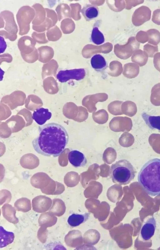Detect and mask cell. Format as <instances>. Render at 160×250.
Returning <instances> with one entry per match:
<instances>
[{"mask_svg": "<svg viewBox=\"0 0 160 250\" xmlns=\"http://www.w3.org/2000/svg\"><path fill=\"white\" fill-rule=\"evenodd\" d=\"M152 21L155 24L160 25V9H157L153 12Z\"/></svg>", "mask_w": 160, "mask_h": 250, "instance_id": "b9f144b4", "label": "cell"}, {"mask_svg": "<svg viewBox=\"0 0 160 250\" xmlns=\"http://www.w3.org/2000/svg\"><path fill=\"white\" fill-rule=\"evenodd\" d=\"M139 72V67L137 64L130 63L126 65L123 75L128 79H132L136 77Z\"/></svg>", "mask_w": 160, "mask_h": 250, "instance_id": "4316f807", "label": "cell"}, {"mask_svg": "<svg viewBox=\"0 0 160 250\" xmlns=\"http://www.w3.org/2000/svg\"><path fill=\"white\" fill-rule=\"evenodd\" d=\"M86 74L84 69L61 70L58 72L56 78L60 82L64 83L70 79L81 80L84 78Z\"/></svg>", "mask_w": 160, "mask_h": 250, "instance_id": "5b68a950", "label": "cell"}, {"mask_svg": "<svg viewBox=\"0 0 160 250\" xmlns=\"http://www.w3.org/2000/svg\"><path fill=\"white\" fill-rule=\"evenodd\" d=\"M24 60L27 61H34L38 58L39 54L38 49L35 48L33 51L27 54H21Z\"/></svg>", "mask_w": 160, "mask_h": 250, "instance_id": "f35d334b", "label": "cell"}, {"mask_svg": "<svg viewBox=\"0 0 160 250\" xmlns=\"http://www.w3.org/2000/svg\"><path fill=\"white\" fill-rule=\"evenodd\" d=\"M91 64L92 67L96 70H100L105 68L107 66V62L103 57L100 54L94 55L91 59Z\"/></svg>", "mask_w": 160, "mask_h": 250, "instance_id": "603a6c76", "label": "cell"}, {"mask_svg": "<svg viewBox=\"0 0 160 250\" xmlns=\"http://www.w3.org/2000/svg\"><path fill=\"white\" fill-rule=\"evenodd\" d=\"M5 22L4 28L9 33L17 35L18 29L12 13L8 10L2 11L0 13Z\"/></svg>", "mask_w": 160, "mask_h": 250, "instance_id": "30bf717a", "label": "cell"}, {"mask_svg": "<svg viewBox=\"0 0 160 250\" xmlns=\"http://www.w3.org/2000/svg\"><path fill=\"white\" fill-rule=\"evenodd\" d=\"M48 230L47 227L41 226L37 233V237L39 241L42 243L46 242L48 237Z\"/></svg>", "mask_w": 160, "mask_h": 250, "instance_id": "d590c367", "label": "cell"}, {"mask_svg": "<svg viewBox=\"0 0 160 250\" xmlns=\"http://www.w3.org/2000/svg\"><path fill=\"white\" fill-rule=\"evenodd\" d=\"M156 225V220L153 216L150 217L144 223L140 231L141 237L144 241H148L153 236Z\"/></svg>", "mask_w": 160, "mask_h": 250, "instance_id": "9c48e42d", "label": "cell"}, {"mask_svg": "<svg viewBox=\"0 0 160 250\" xmlns=\"http://www.w3.org/2000/svg\"><path fill=\"white\" fill-rule=\"evenodd\" d=\"M46 13V17L50 18L52 22L53 27L55 25L58 20L56 13L53 10L45 8Z\"/></svg>", "mask_w": 160, "mask_h": 250, "instance_id": "ab89813d", "label": "cell"}, {"mask_svg": "<svg viewBox=\"0 0 160 250\" xmlns=\"http://www.w3.org/2000/svg\"><path fill=\"white\" fill-rule=\"evenodd\" d=\"M39 60L42 62L48 61L52 59L54 55L52 48L48 46H42L38 48Z\"/></svg>", "mask_w": 160, "mask_h": 250, "instance_id": "7402d4cb", "label": "cell"}, {"mask_svg": "<svg viewBox=\"0 0 160 250\" xmlns=\"http://www.w3.org/2000/svg\"><path fill=\"white\" fill-rule=\"evenodd\" d=\"M142 116L146 124L150 128L160 130V116H151L143 113Z\"/></svg>", "mask_w": 160, "mask_h": 250, "instance_id": "44dd1931", "label": "cell"}, {"mask_svg": "<svg viewBox=\"0 0 160 250\" xmlns=\"http://www.w3.org/2000/svg\"><path fill=\"white\" fill-rule=\"evenodd\" d=\"M2 214L4 218L9 222L16 224L19 220L16 216V209L11 205L5 204L1 207Z\"/></svg>", "mask_w": 160, "mask_h": 250, "instance_id": "5bb4252c", "label": "cell"}, {"mask_svg": "<svg viewBox=\"0 0 160 250\" xmlns=\"http://www.w3.org/2000/svg\"><path fill=\"white\" fill-rule=\"evenodd\" d=\"M150 101L155 106H160V83L155 85L152 88Z\"/></svg>", "mask_w": 160, "mask_h": 250, "instance_id": "f1b7e54d", "label": "cell"}, {"mask_svg": "<svg viewBox=\"0 0 160 250\" xmlns=\"http://www.w3.org/2000/svg\"><path fill=\"white\" fill-rule=\"evenodd\" d=\"M12 59V57L11 55L9 54L6 53L0 55L1 60L3 59H5V60H6V59H7L8 61H10Z\"/></svg>", "mask_w": 160, "mask_h": 250, "instance_id": "bcb514c9", "label": "cell"}, {"mask_svg": "<svg viewBox=\"0 0 160 250\" xmlns=\"http://www.w3.org/2000/svg\"><path fill=\"white\" fill-rule=\"evenodd\" d=\"M121 110L123 114L132 117L137 113V108L134 102L131 101H126L122 103Z\"/></svg>", "mask_w": 160, "mask_h": 250, "instance_id": "d4e9b609", "label": "cell"}, {"mask_svg": "<svg viewBox=\"0 0 160 250\" xmlns=\"http://www.w3.org/2000/svg\"><path fill=\"white\" fill-rule=\"evenodd\" d=\"M35 14L34 9L29 6H24L19 9L16 16L19 35L22 36L28 33L30 29V24L34 19Z\"/></svg>", "mask_w": 160, "mask_h": 250, "instance_id": "277c9868", "label": "cell"}, {"mask_svg": "<svg viewBox=\"0 0 160 250\" xmlns=\"http://www.w3.org/2000/svg\"><path fill=\"white\" fill-rule=\"evenodd\" d=\"M44 32L38 33L33 32L32 34V38L36 42L40 44H45L48 42Z\"/></svg>", "mask_w": 160, "mask_h": 250, "instance_id": "e575fe53", "label": "cell"}, {"mask_svg": "<svg viewBox=\"0 0 160 250\" xmlns=\"http://www.w3.org/2000/svg\"><path fill=\"white\" fill-rule=\"evenodd\" d=\"M35 11V16L32 22V25H38L43 23L46 18L45 8L39 3H36L32 6Z\"/></svg>", "mask_w": 160, "mask_h": 250, "instance_id": "9a60e30c", "label": "cell"}, {"mask_svg": "<svg viewBox=\"0 0 160 250\" xmlns=\"http://www.w3.org/2000/svg\"><path fill=\"white\" fill-rule=\"evenodd\" d=\"M136 171L129 161L122 159L111 166L110 173L113 182L121 185L129 184L134 178Z\"/></svg>", "mask_w": 160, "mask_h": 250, "instance_id": "3957f363", "label": "cell"}, {"mask_svg": "<svg viewBox=\"0 0 160 250\" xmlns=\"http://www.w3.org/2000/svg\"><path fill=\"white\" fill-rule=\"evenodd\" d=\"M108 115L107 111L104 109H102L92 113L93 120L99 124H103L108 120Z\"/></svg>", "mask_w": 160, "mask_h": 250, "instance_id": "1f68e13d", "label": "cell"}, {"mask_svg": "<svg viewBox=\"0 0 160 250\" xmlns=\"http://www.w3.org/2000/svg\"><path fill=\"white\" fill-rule=\"evenodd\" d=\"M108 96L105 93H99L87 95L84 97L82 102V105L86 107L90 113L94 112L97 110L96 104L98 102H103L107 100Z\"/></svg>", "mask_w": 160, "mask_h": 250, "instance_id": "8992f818", "label": "cell"}, {"mask_svg": "<svg viewBox=\"0 0 160 250\" xmlns=\"http://www.w3.org/2000/svg\"><path fill=\"white\" fill-rule=\"evenodd\" d=\"M153 57L154 66L156 69L160 72V52L155 54Z\"/></svg>", "mask_w": 160, "mask_h": 250, "instance_id": "ee69618b", "label": "cell"}, {"mask_svg": "<svg viewBox=\"0 0 160 250\" xmlns=\"http://www.w3.org/2000/svg\"><path fill=\"white\" fill-rule=\"evenodd\" d=\"M52 113L48 109L40 108L35 111L32 115V118L39 125H42L50 119Z\"/></svg>", "mask_w": 160, "mask_h": 250, "instance_id": "4fadbf2b", "label": "cell"}, {"mask_svg": "<svg viewBox=\"0 0 160 250\" xmlns=\"http://www.w3.org/2000/svg\"><path fill=\"white\" fill-rule=\"evenodd\" d=\"M0 35L1 36H2V37H4L5 38L8 39L12 41L16 40L17 37V35L11 34L4 30H0Z\"/></svg>", "mask_w": 160, "mask_h": 250, "instance_id": "7bdbcfd3", "label": "cell"}, {"mask_svg": "<svg viewBox=\"0 0 160 250\" xmlns=\"http://www.w3.org/2000/svg\"><path fill=\"white\" fill-rule=\"evenodd\" d=\"M90 213H85L83 214L73 213L71 215L68 219L69 225L72 227H76L85 222L89 218Z\"/></svg>", "mask_w": 160, "mask_h": 250, "instance_id": "ac0fdd59", "label": "cell"}, {"mask_svg": "<svg viewBox=\"0 0 160 250\" xmlns=\"http://www.w3.org/2000/svg\"><path fill=\"white\" fill-rule=\"evenodd\" d=\"M1 48L0 53H3L5 50L6 48V43L4 41L3 38L0 36Z\"/></svg>", "mask_w": 160, "mask_h": 250, "instance_id": "f6af8a7d", "label": "cell"}, {"mask_svg": "<svg viewBox=\"0 0 160 250\" xmlns=\"http://www.w3.org/2000/svg\"><path fill=\"white\" fill-rule=\"evenodd\" d=\"M38 131V135L32 142L37 153L45 156L57 157L63 152L69 136L62 126L50 123L39 126Z\"/></svg>", "mask_w": 160, "mask_h": 250, "instance_id": "6da1fadb", "label": "cell"}, {"mask_svg": "<svg viewBox=\"0 0 160 250\" xmlns=\"http://www.w3.org/2000/svg\"><path fill=\"white\" fill-rule=\"evenodd\" d=\"M14 207L18 211L23 212H28L31 209L30 200L26 197L18 199L14 203Z\"/></svg>", "mask_w": 160, "mask_h": 250, "instance_id": "cb8c5ba5", "label": "cell"}, {"mask_svg": "<svg viewBox=\"0 0 160 250\" xmlns=\"http://www.w3.org/2000/svg\"><path fill=\"white\" fill-rule=\"evenodd\" d=\"M12 197V194L9 191L6 190L1 191L0 198V206L4 203H9L11 201Z\"/></svg>", "mask_w": 160, "mask_h": 250, "instance_id": "74e56055", "label": "cell"}, {"mask_svg": "<svg viewBox=\"0 0 160 250\" xmlns=\"http://www.w3.org/2000/svg\"><path fill=\"white\" fill-rule=\"evenodd\" d=\"M136 38L139 43H144L148 41V36L146 32L141 30L137 33Z\"/></svg>", "mask_w": 160, "mask_h": 250, "instance_id": "60d3db41", "label": "cell"}, {"mask_svg": "<svg viewBox=\"0 0 160 250\" xmlns=\"http://www.w3.org/2000/svg\"><path fill=\"white\" fill-rule=\"evenodd\" d=\"M90 38L91 41L97 45L102 44L105 41L103 34L97 27H95L93 28Z\"/></svg>", "mask_w": 160, "mask_h": 250, "instance_id": "83f0119b", "label": "cell"}, {"mask_svg": "<svg viewBox=\"0 0 160 250\" xmlns=\"http://www.w3.org/2000/svg\"><path fill=\"white\" fill-rule=\"evenodd\" d=\"M46 35L48 40L56 41L60 38L62 33L59 27L55 25L47 30Z\"/></svg>", "mask_w": 160, "mask_h": 250, "instance_id": "f546056e", "label": "cell"}, {"mask_svg": "<svg viewBox=\"0 0 160 250\" xmlns=\"http://www.w3.org/2000/svg\"><path fill=\"white\" fill-rule=\"evenodd\" d=\"M151 11L149 8L145 6H142L137 8L133 16L132 21L136 26H140L151 18Z\"/></svg>", "mask_w": 160, "mask_h": 250, "instance_id": "ba28073f", "label": "cell"}, {"mask_svg": "<svg viewBox=\"0 0 160 250\" xmlns=\"http://www.w3.org/2000/svg\"><path fill=\"white\" fill-rule=\"evenodd\" d=\"M138 181L149 195H160V159L154 158L147 161L138 174Z\"/></svg>", "mask_w": 160, "mask_h": 250, "instance_id": "7a4b0ae2", "label": "cell"}, {"mask_svg": "<svg viewBox=\"0 0 160 250\" xmlns=\"http://www.w3.org/2000/svg\"><path fill=\"white\" fill-rule=\"evenodd\" d=\"M68 161L75 167L84 166L87 163V160L84 155L78 150H72L68 154Z\"/></svg>", "mask_w": 160, "mask_h": 250, "instance_id": "7c38bea8", "label": "cell"}, {"mask_svg": "<svg viewBox=\"0 0 160 250\" xmlns=\"http://www.w3.org/2000/svg\"><path fill=\"white\" fill-rule=\"evenodd\" d=\"M148 36V43L157 46L160 42V32L155 29H150L147 31Z\"/></svg>", "mask_w": 160, "mask_h": 250, "instance_id": "4dcf8cb0", "label": "cell"}, {"mask_svg": "<svg viewBox=\"0 0 160 250\" xmlns=\"http://www.w3.org/2000/svg\"><path fill=\"white\" fill-rule=\"evenodd\" d=\"M123 102L119 100H115L110 103L108 105L109 112L114 115L123 114L121 110V105Z\"/></svg>", "mask_w": 160, "mask_h": 250, "instance_id": "d6a6232c", "label": "cell"}, {"mask_svg": "<svg viewBox=\"0 0 160 250\" xmlns=\"http://www.w3.org/2000/svg\"><path fill=\"white\" fill-rule=\"evenodd\" d=\"M0 247H5L12 243L14 239V234L13 232H8L5 230L3 227H0Z\"/></svg>", "mask_w": 160, "mask_h": 250, "instance_id": "ffe728a7", "label": "cell"}, {"mask_svg": "<svg viewBox=\"0 0 160 250\" xmlns=\"http://www.w3.org/2000/svg\"><path fill=\"white\" fill-rule=\"evenodd\" d=\"M143 51L147 53L148 57H153L158 52V47L157 45L154 46L147 43L144 46Z\"/></svg>", "mask_w": 160, "mask_h": 250, "instance_id": "8d00e7d4", "label": "cell"}, {"mask_svg": "<svg viewBox=\"0 0 160 250\" xmlns=\"http://www.w3.org/2000/svg\"><path fill=\"white\" fill-rule=\"evenodd\" d=\"M0 28H3L4 27L5 25V22L1 16H0Z\"/></svg>", "mask_w": 160, "mask_h": 250, "instance_id": "7dc6e473", "label": "cell"}, {"mask_svg": "<svg viewBox=\"0 0 160 250\" xmlns=\"http://www.w3.org/2000/svg\"><path fill=\"white\" fill-rule=\"evenodd\" d=\"M64 202L60 199L55 198L53 200L52 204L49 212L57 217L62 215L65 211Z\"/></svg>", "mask_w": 160, "mask_h": 250, "instance_id": "d6986e66", "label": "cell"}, {"mask_svg": "<svg viewBox=\"0 0 160 250\" xmlns=\"http://www.w3.org/2000/svg\"><path fill=\"white\" fill-rule=\"evenodd\" d=\"M52 203L50 198L43 195H39L32 200L33 210L38 213H43L49 210Z\"/></svg>", "mask_w": 160, "mask_h": 250, "instance_id": "52a82bcc", "label": "cell"}, {"mask_svg": "<svg viewBox=\"0 0 160 250\" xmlns=\"http://www.w3.org/2000/svg\"><path fill=\"white\" fill-rule=\"evenodd\" d=\"M148 57V54L145 52L139 49L135 51L132 58V61L137 64L140 67H142L146 64Z\"/></svg>", "mask_w": 160, "mask_h": 250, "instance_id": "484cf974", "label": "cell"}, {"mask_svg": "<svg viewBox=\"0 0 160 250\" xmlns=\"http://www.w3.org/2000/svg\"><path fill=\"white\" fill-rule=\"evenodd\" d=\"M36 42L31 37L23 36L18 40V46L21 54H29L32 53L35 48Z\"/></svg>", "mask_w": 160, "mask_h": 250, "instance_id": "8fae6325", "label": "cell"}, {"mask_svg": "<svg viewBox=\"0 0 160 250\" xmlns=\"http://www.w3.org/2000/svg\"><path fill=\"white\" fill-rule=\"evenodd\" d=\"M81 12L87 21H90L97 18L99 13V9L95 5L88 4L84 6Z\"/></svg>", "mask_w": 160, "mask_h": 250, "instance_id": "e0dca14e", "label": "cell"}, {"mask_svg": "<svg viewBox=\"0 0 160 250\" xmlns=\"http://www.w3.org/2000/svg\"><path fill=\"white\" fill-rule=\"evenodd\" d=\"M57 219L55 215L49 212H43L40 215L38 218L39 226H43L47 227H51L56 224Z\"/></svg>", "mask_w": 160, "mask_h": 250, "instance_id": "2e32d148", "label": "cell"}, {"mask_svg": "<svg viewBox=\"0 0 160 250\" xmlns=\"http://www.w3.org/2000/svg\"><path fill=\"white\" fill-rule=\"evenodd\" d=\"M53 27L52 22L46 17L45 20L42 24L38 25H32V28L38 33H43Z\"/></svg>", "mask_w": 160, "mask_h": 250, "instance_id": "836d02e7", "label": "cell"}]
</instances>
